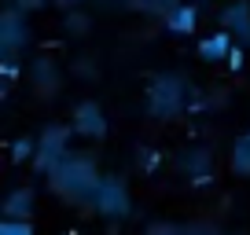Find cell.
<instances>
[{
  "label": "cell",
  "mask_w": 250,
  "mask_h": 235,
  "mask_svg": "<svg viewBox=\"0 0 250 235\" xmlns=\"http://www.w3.org/2000/svg\"><path fill=\"white\" fill-rule=\"evenodd\" d=\"M62 143H66V129H59V125H52V129L37 140V147H41V151H37V165H41V169H48V165L62 155Z\"/></svg>",
  "instance_id": "6da1fadb"
},
{
  "label": "cell",
  "mask_w": 250,
  "mask_h": 235,
  "mask_svg": "<svg viewBox=\"0 0 250 235\" xmlns=\"http://www.w3.org/2000/svg\"><path fill=\"white\" fill-rule=\"evenodd\" d=\"M96 202H100V210L103 213H110V217H125V213H129V198H125V191L118 188L114 180H103L100 184V198H96Z\"/></svg>",
  "instance_id": "7a4b0ae2"
},
{
  "label": "cell",
  "mask_w": 250,
  "mask_h": 235,
  "mask_svg": "<svg viewBox=\"0 0 250 235\" xmlns=\"http://www.w3.org/2000/svg\"><path fill=\"white\" fill-rule=\"evenodd\" d=\"M74 118H78L74 125H78V129H81L85 136H103V133H107V121H103V110L96 107V103H81V107L74 110Z\"/></svg>",
  "instance_id": "3957f363"
},
{
  "label": "cell",
  "mask_w": 250,
  "mask_h": 235,
  "mask_svg": "<svg viewBox=\"0 0 250 235\" xmlns=\"http://www.w3.org/2000/svg\"><path fill=\"white\" fill-rule=\"evenodd\" d=\"M33 210V191L30 188H15L4 198V220H30Z\"/></svg>",
  "instance_id": "277c9868"
},
{
  "label": "cell",
  "mask_w": 250,
  "mask_h": 235,
  "mask_svg": "<svg viewBox=\"0 0 250 235\" xmlns=\"http://www.w3.org/2000/svg\"><path fill=\"white\" fill-rule=\"evenodd\" d=\"M221 22H225L228 30H235L250 44V4H232V8H225L221 11Z\"/></svg>",
  "instance_id": "5b68a950"
},
{
  "label": "cell",
  "mask_w": 250,
  "mask_h": 235,
  "mask_svg": "<svg viewBox=\"0 0 250 235\" xmlns=\"http://www.w3.org/2000/svg\"><path fill=\"white\" fill-rule=\"evenodd\" d=\"M199 55H203L206 63L228 59V55H232V40H228V33H213V37H206L203 44H199Z\"/></svg>",
  "instance_id": "8992f818"
},
{
  "label": "cell",
  "mask_w": 250,
  "mask_h": 235,
  "mask_svg": "<svg viewBox=\"0 0 250 235\" xmlns=\"http://www.w3.org/2000/svg\"><path fill=\"white\" fill-rule=\"evenodd\" d=\"M169 30L180 33V37H188V33L195 30V8H188V4L173 8V11H169Z\"/></svg>",
  "instance_id": "52a82bcc"
},
{
  "label": "cell",
  "mask_w": 250,
  "mask_h": 235,
  "mask_svg": "<svg viewBox=\"0 0 250 235\" xmlns=\"http://www.w3.org/2000/svg\"><path fill=\"white\" fill-rule=\"evenodd\" d=\"M4 30H0V40H4V48H19L26 40V33H22V22H19V15L15 11H8V15H4Z\"/></svg>",
  "instance_id": "ba28073f"
},
{
  "label": "cell",
  "mask_w": 250,
  "mask_h": 235,
  "mask_svg": "<svg viewBox=\"0 0 250 235\" xmlns=\"http://www.w3.org/2000/svg\"><path fill=\"white\" fill-rule=\"evenodd\" d=\"M232 169L239 173V176H250V133L235 140V147H232Z\"/></svg>",
  "instance_id": "9c48e42d"
},
{
  "label": "cell",
  "mask_w": 250,
  "mask_h": 235,
  "mask_svg": "<svg viewBox=\"0 0 250 235\" xmlns=\"http://www.w3.org/2000/svg\"><path fill=\"white\" fill-rule=\"evenodd\" d=\"M37 151V140H30V136H22V140H15V147H11V158L15 162H26V158Z\"/></svg>",
  "instance_id": "30bf717a"
},
{
  "label": "cell",
  "mask_w": 250,
  "mask_h": 235,
  "mask_svg": "<svg viewBox=\"0 0 250 235\" xmlns=\"http://www.w3.org/2000/svg\"><path fill=\"white\" fill-rule=\"evenodd\" d=\"M0 235H33V224L30 220H4V224H0Z\"/></svg>",
  "instance_id": "8fae6325"
},
{
  "label": "cell",
  "mask_w": 250,
  "mask_h": 235,
  "mask_svg": "<svg viewBox=\"0 0 250 235\" xmlns=\"http://www.w3.org/2000/svg\"><path fill=\"white\" fill-rule=\"evenodd\" d=\"M228 66H232V70H243V48H232V55H228Z\"/></svg>",
  "instance_id": "7c38bea8"
},
{
  "label": "cell",
  "mask_w": 250,
  "mask_h": 235,
  "mask_svg": "<svg viewBox=\"0 0 250 235\" xmlns=\"http://www.w3.org/2000/svg\"><path fill=\"white\" fill-rule=\"evenodd\" d=\"M44 0H19V8H41Z\"/></svg>",
  "instance_id": "4fadbf2b"
}]
</instances>
